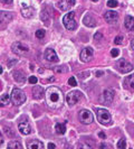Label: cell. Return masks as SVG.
I'll return each mask as SVG.
<instances>
[{
    "label": "cell",
    "instance_id": "obj_10",
    "mask_svg": "<svg viewBox=\"0 0 134 149\" xmlns=\"http://www.w3.org/2000/svg\"><path fill=\"white\" fill-rule=\"evenodd\" d=\"M93 55H94V51L90 47H85L81 52V60L84 63H87L93 58Z\"/></svg>",
    "mask_w": 134,
    "mask_h": 149
},
{
    "label": "cell",
    "instance_id": "obj_34",
    "mask_svg": "<svg viewBox=\"0 0 134 149\" xmlns=\"http://www.w3.org/2000/svg\"><path fill=\"white\" fill-rule=\"evenodd\" d=\"M102 38H103V34H101V33H96V34L94 35V39H96V40L102 39Z\"/></svg>",
    "mask_w": 134,
    "mask_h": 149
},
{
    "label": "cell",
    "instance_id": "obj_9",
    "mask_svg": "<svg viewBox=\"0 0 134 149\" xmlns=\"http://www.w3.org/2000/svg\"><path fill=\"white\" fill-rule=\"evenodd\" d=\"M11 49L12 52L17 54V55H23L26 53H28V47L26 45H23L21 42H15L14 44L11 45Z\"/></svg>",
    "mask_w": 134,
    "mask_h": 149
},
{
    "label": "cell",
    "instance_id": "obj_24",
    "mask_svg": "<svg viewBox=\"0 0 134 149\" xmlns=\"http://www.w3.org/2000/svg\"><path fill=\"white\" fill-rule=\"evenodd\" d=\"M9 101H10V97L8 94H3V95H1L0 97V108H2V107H5V105H7L9 103Z\"/></svg>",
    "mask_w": 134,
    "mask_h": 149
},
{
    "label": "cell",
    "instance_id": "obj_22",
    "mask_svg": "<svg viewBox=\"0 0 134 149\" xmlns=\"http://www.w3.org/2000/svg\"><path fill=\"white\" fill-rule=\"evenodd\" d=\"M55 131L57 134H64L66 132V121L63 123H56L55 125Z\"/></svg>",
    "mask_w": 134,
    "mask_h": 149
},
{
    "label": "cell",
    "instance_id": "obj_7",
    "mask_svg": "<svg viewBox=\"0 0 134 149\" xmlns=\"http://www.w3.org/2000/svg\"><path fill=\"white\" fill-rule=\"evenodd\" d=\"M18 129H19L20 134H25V136H27V134H29L30 132H31V128H30L29 121H28V119H27L26 117H22L21 119L19 120Z\"/></svg>",
    "mask_w": 134,
    "mask_h": 149
},
{
    "label": "cell",
    "instance_id": "obj_15",
    "mask_svg": "<svg viewBox=\"0 0 134 149\" xmlns=\"http://www.w3.org/2000/svg\"><path fill=\"white\" fill-rule=\"evenodd\" d=\"M32 95L36 100H40L45 97V91L41 86H35L32 90Z\"/></svg>",
    "mask_w": 134,
    "mask_h": 149
},
{
    "label": "cell",
    "instance_id": "obj_35",
    "mask_svg": "<svg viewBox=\"0 0 134 149\" xmlns=\"http://www.w3.org/2000/svg\"><path fill=\"white\" fill-rule=\"evenodd\" d=\"M2 3H5V5H10L11 2H12V0H0Z\"/></svg>",
    "mask_w": 134,
    "mask_h": 149
},
{
    "label": "cell",
    "instance_id": "obj_13",
    "mask_svg": "<svg viewBox=\"0 0 134 149\" xmlns=\"http://www.w3.org/2000/svg\"><path fill=\"white\" fill-rule=\"evenodd\" d=\"M104 18H105V20H106L107 22L113 24V22H115L116 20H117V18H119V14H117L116 11L108 10V11H106V13H105Z\"/></svg>",
    "mask_w": 134,
    "mask_h": 149
},
{
    "label": "cell",
    "instance_id": "obj_11",
    "mask_svg": "<svg viewBox=\"0 0 134 149\" xmlns=\"http://www.w3.org/2000/svg\"><path fill=\"white\" fill-rule=\"evenodd\" d=\"M45 60H47L48 62H50V63H56V62H58V56H57V54L56 52L52 49V48H47L46 51H45Z\"/></svg>",
    "mask_w": 134,
    "mask_h": 149
},
{
    "label": "cell",
    "instance_id": "obj_6",
    "mask_svg": "<svg viewBox=\"0 0 134 149\" xmlns=\"http://www.w3.org/2000/svg\"><path fill=\"white\" fill-rule=\"evenodd\" d=\"M81 99H82V92L76 91V90L75 91H70L69 93H67L66 95V101L69 105L76 104Z\"/></svg>",
    "mask_w": 134,
    "mask_h": 149
},
{
    "label": "cell",
    "instance_id": "obj_30",
    "mask_svg": "<svg viewBox=\"0 0 134 149\" xmlns=\"http://www.w3.org/2000/svg\"><path fill=\"white\" fill-rule=\"evenodd\" d=\"M68 84H69L70 86H76V85H77L76 79H75V77H69V80H68Z\"/></svg>",
    "mask_w": 134,
    "mask_h": 149
},
{
    "label": "cell",
    "instance_id": "obj_28",
    "mask_svg": "<svg viewBox=\"0 0 134 149\" xmlns=\"http://www.w3.org/2000/svg\"><path fill=\"white\" fill-rule=\"evenodd\" d=\"M36 37L38 39H43L45 37V30L44 29H38L36 31Z\"/></svg>",
    "mask_w": 134,
    "mask_h": 149
},
{
    "label": "cell",
    "instance_id": "obj_3",
    "mask_svg": "<svg viewBox=\"0 0 134 149\" xmlns=\"http://www.w3.org/2000/svg\"><path fill=\"white\" fill-rule=\"evenodd\" d=\"M10 100L12 102V104L15 105H21L26 101V94L19 89H14L11 91V95Z\"/></svg>",
    "mask_w": 134,
    "mask_h": 149
},
{
    "label": "cell",
    "instance_id": "obj_25",
    "mask_svg": "<svg viewBox=\"0 0 134 149\" xmlns=\"http://www.w3.org/2000/svg\"><path fill=\"white\" fill-rule=\"evenodd\" d=\"M12 76L15 77V80L17 81V82L21 83L25 81V75L22 74V73H20V72H17V71H15L14 73H12Z\"/></svg>",
    "mask_w": 134,
    "mask_h": 149
},
{
    "label": "cell",
    "instance_id": "obj_42",
    "mask_svg": "<svg viewBox=\"0 0 134 149\" xmlns=\"http://www.w3.org/2000/svg\"><path fill=\"white\" fill-rule=\"evenodd\" d=\"M101 75H103V72H97V73H96L97 77H98V76H101Z\"/></svg>",
    "mask_w": 134,
    "mask_h": 149
},
{
    "label": "cell",
    "instance_id": "obj_37",
    "mask_svg": "<svg viewBox=\"0 0 134 149\" xmlns=\"http://www.w3.org/2000/svg\"><path fill=\"white\" fill-rule=\"evenodd\" d=\"M16 63H17V61H16V60L10 61V62H9V64H8V66L10 67V66H11V65H14V64H16Z\"/></svg>",
    "mask_w": 134,
    "mask_h": 149
},
{
    "label": "cell",
    "instance_id": "obj_44",
    "mask_svg": "<svg viewBox=\"0 0 134 149\" xmlns=\"http://www.w3.org/2000/svg\"><path fill=\"white\" fill-rule=\"evenodd\" d=\"M92 1H94V2H97V1H98V0H92Z\"/></svg>",
    "mask_w": 134,
    "mask_h": 149
},
{
    "label": "cell",
    "instance_id": "obj_20",
    "mask_svg": "<svg viewBox=\"0 0 134 149\" xmlns=\"http://www.w3.org/2000/svg\"><path fill=\"white\" fill-rule=\"evenodd\" d=\"M34 13H35L34 8L28 7V6H23V7L21 8V14L25 18H30V17H32Z\"/></svg>",
    "mask_w": 134,
    "mask_h": 149
},
{
    "label": "cell",
    "instance_id": "obj_39",
    "mask_svg": "<svg viewBox=\"0 0 134 149\" xmlns=\"http://www.w3.org/2000/svg\"><path fill=\"white\" fill-rule=\"evenodd\" d=\"M101 148H111V147H110L108 145H105V143H102V145H101Z\"/></svg>",
    "mask_w": 134,
    "mask_h": 149
},
{
    "label": "cell",
    "instance_id": "obj_21",
    "mask_svg": "<svg viewBox=\"0 0 134 149\" xmlns=\"http://www.w3.org/2000/svg\"><path fill=\"white\" fill-rule=\"evenodd\" d=\"M27 148L28 149H43L44 148V143L39 140H32L27 143Z\"/></svg>",
    "mask_w": 134,
    "mask_h": 149
},
{
    "label": "cell",
    "instance_id": "obj_14",
    "mask_svg": "<svg viewBox=\"0 0 134 149\" xmlns=\"http://www.w3.org/2000/svg\"><path fill=\"white\" fill-rule=\"evenodd\" d=\"M103 99H104V102L106 104L112 103L113 102V99H114V92L110 89L105 90L104 93H103Z\"/></svg>",
    "mask_w": 134,
    "mask_h": 149
},
{
    "label": "cell",
    "instance_id": "obj_41",
    "mask_svg": "<svg viewBox=\"0 0 134 149\" xmlns=\"http://www.w3.org/2000/svg\"><path fill=\"white\" fill-rule=\"evenodd\" d=\"M131 48H132V51H134V39H132V42H131Z\"/></svg>",
    "mask_w": 134,
    "mask_h": 149
},
{
    "label": "cell",
    "instance_id": "obj_38",
    "mask_svg": "<svg viewBox=\"0 0 134 149\" xmlns=\"http://www.w3.org/2000/svg\"><path fill=\"white\" fill-rule=\"evenodd\" d=\"M48 148H52V149H54V148H56V146H55V145H54V143H52V142H50V143H48Z\"/></svg>",
    "mask_w": 134,
    "mask_h": 149
},
{
    "label": "cell",
    "instance_id": "obj_12",
    "mask_svg": "<svg viewBox=\"0 0 134 149\" xmlns=\"http://www.w3.org/2000/svg\"><path fill=\"white\" fill-rule=\"evenodd\" d=\"M76 3V0H60L58 2V7L63 11H67L72 7H74Z\"/></svg>",
    "mask_w": 134,
    "mask_h": 149
},
{
    "label": "cell",
    "instance_id": "obj_32",
    "mask_svg": "<svg viewBox=\"0 0 134 149\" xmlns=\"http://www.w3.org/2000/svg\"><path fill=\"white\" fill-rule=\"evenodd\" d=\"M119 49H116V48H114V49H112L111 51V55H112V57H117L119 56Z\"/></svg>",
    "mask_w": 134,
    "mask_h": 149
},
{
    "label": "cell",
    "instance_id": "obj_17",
    "mask_svg": "<svg viewBox=\"0 0 134 149\" xmlns=\"http://www.w3.org/2000/svg\"><path fill=\"white\" fill-rule=\"evenodd\" d=\"M124 88L126 90H134V73L124 80Z\"/></svg>",
    "mask_w": 134,
    "mask_h": 149
},
{
    "label": "cell",
    "instance_id": "obj_23",
    "mask_svg": "<svg viewBox=\"0 0 134 149\" xmlns=\"http://www.w3.org/2000/svg\"><path fill=\"white\" fill-rule=\"evenodd\" d=\"M40 19H41V22H44L45 25H49V20H50V16H49V13L47 11V9H44L43 10V13H41V15H40Z\"/></svg>",
    "mask_w": 134,
    "mask_h": 149
},
{
    "label": "cell",
    "instance_id": "obj_16",
    "mask_svg": "<svg viewBox=\"0 0 134 149\" xmlns=\"http://www.w3.org/2000/svg\"><path fill=\"white\" fill-rule=\"evenodd\" d=\"M84 25H86L87 27H95L96 26V20L92 15H86L83 18Z\"/></svg>",
    "mask_w": 134,
    "mask_h": 149
},
{
    "label": "cell",
    "instance_id": "obj_8",
    "mask_svg": "<svg viewBox=\"0 0 134 149\" xmlns=\"http://www.w3.org/2000/svg\"><path fill=\"white\" fill-rule=\"evenodd\" d=\"M116 66H117V70H119L121 73H128V72H131L133 70V65L130 62L123 60V58L117 61Z\"/></svg>",
    "mask_w": 134,
    "mask_h": 149
},
{
    "label": "cell",
    "instance_id": "obj_18",
    "mask_svg": "<svg viewBox=\"0 0 134 149\" xmlns=\"http://www.w3.org/2000/svg\"><path fill=\"white\" fill-rule=\"evenodd\" d=\"M12 19V14L9 11H0V22L6 24Z\"/></svg>",
    "mask_w": 134,
    "mask_h": 149
},
{
    "label": "cell",
    "instance_id": "obj_19",
    "mask_svg": "<svg viewBox=\"0 0 134 149\" xmlns=\"http://www.w3.org/2000/svg\"><path fill=\"white\" fill-rule=\"evenodd\" d=\"M124 25L125 28L130 31H134V18L132 16H126L125 20H124Z\"/></svg>",
    "mask_w": 134,
    "mask_h": 149
},
{
    "label": "cell",
    "instance_id": "obj_33",
    "mask_svg": "<svg viewBox=\"0 0 134 149\" xmlns=\"http://www.w3.org/2000/svg\"><path fill=\"white\" fill-rule=\"evenodd\" d=\"M122 40H123V37H122V36H116L115 39H114V43L116 45H119L122 43Z\"/></svg>",
    "mask_w": 134,
    "mask_h": 149
},
{
    "label": "cell",
    "instance_id": "obj_5",
    "mask_svg": "<svg viewBox=\"0 0 134 149\" xmlns=\"http://www.w3.org/2000/svg\"><path fill=\"white\" fill-rule=\"evenodd\" d=\"M78 119H79V121H81L82 123H84V125H89V123L93 122L94 117H93V113L89 111V110L83 109V110H81L79 113H78Z\"/></svg>",
    "mask_w": 134,
    "mask_h": 149
},
{
    "label": "cell",
    "instance_id": "obj_43",
    "mask_svg": "<svg viewBox=\"0 0 134 149\" xmlns=\"http://www.w3.org/2000/svg\"><path fill=\"white\" fill-rule=\"evenodd\" d=\"M1 73H2V67L0 66V74H1Z\"/></svg>",
    "mask_w": 134,
    "mask_h": 149
},
{
    "label": "cell",
    "instance_id": "obj_26",
    "mask_svg": "<svg viewBox=\"0 0 134 149\" xmlns=\"http://www.w3.org/2000/svg\"><path fill=\"white\" fill-rule=\"evenodd\" d=\"M8 148H17V149H21L22 148V145L20 143V142L18 141H10L9 143H8L7 146Z\"/></svg>",
    "mask_w": 134,
    "mask_h": 149
},
{
    "label": "cell",
    "instance_id": "obj_2",
    "mask_svg": "<svg viewBox=\"0 0 134 149\" xmlns=\"http://www.w3.org/2000/svg\"><path fill=\"white\" fill-rule=\"evenodd\" d=\"M96 117H97L98 122L102 123L103 126H110L112 123L111 113L107 111L106 109H97Z\"/></svg>",
    "mask_w": 134,
    "mask_h": 149
},
{
    "label": "cell",
    "instance_id": "obj_29",
    "mask_svg": "<svg viewBox=\"0 0 134 149\" xmlns=\"http://www.w3.org/2000/svg\"><path fill=\"white\" fill-rule=\"evenodd\" d=\"M117 148H119V149L126 148V143H125V140H124V139H121V140L117 142Z\"/></svg>",
    "mask_w": 134,
    "mask_h": 149
},
{
    "label": "cell",
    "instance_id": "obj_31",
    "mask_svg": "<svg viewBox=\"0 0 134 149\" xmlns=\"http://www.w3.org/2000/svg\"><path fill=\"white\" fill-rule=\"evenodd\" d=\"M28 82H29L30 84H36V83L38 82V79L36 77V76L32 75V76H30L29 79H28Z\"/></svg>",
    "mask_w": 134,
    "mask_h": 149
},
{
    "label": "cell",
    "instance_id": "obj_27",
    "mask_svg": "<svg viewBox=\"0 0 134 149\" xmlns=\"http://www.w3.org/2000/svg\"><path fill=\"white\" fill-rule=\"evenodd\" d=\"M119 6V2L116 1V0H108L107 1V7L110 8H115Z\"/></svg>",
    "mask_w": 134,
    "mask_h": 149
},
{
    "label": "cell",
    "instance_id": "obj_40",
    "mask_svg": "<svg viewBox=\"0 0 134 149\" xmlns=\"http://www.w3.org/2000/svg\"><path fill=\"white\" fill-rule=\"evenodd\" d=\"M3 142V136H2V134L0 132V145Z\"/></svg>",
    "mask_w": 134,
    "mask_h": 149
},
{
    "label": "cell",
    "instance_id": "obj_4",
    "mask_svg": "<svg viewBox=\"0 0 134 149\" xmlns=\"http://www.w3.org/2000/svg\"><path fill=\"white\" fill-rule=\"evenodd\" d=\"M63 24L65 26V28L68 30H75L77 27V22L75 20V13L70 11L67 15L64 16L63 18Z\"/></svg>",
    "mask_w": 134,
    "mask_h": 149
},
{
    "label": "cell",
    "instance_id": "obj_36",
    "mask_svg": "<svg viewBox=\"0 0 134 149\" xmlns=\"http://www.w3.org/2000/svg\"><path fill=\"white\" fill-rule=\"evenodd\" d=\"M98 137L102 138V139H105V138H106V136H105L104 132H99V134H98Z\"/></svg>",
    "mask_w": 134,
    "mask_h": 149
},
{
    "label": "cell",
    "instance_id": "obj_1",
    "mask_svg": "<svg viewBox=\"0 0 134 149\" xmlns=\"http://www.w3.org/2000/svg\"><path fill=\"white\" fill-rule=\"evenodd\" d=\"M47 104L52 109H59L64 103V94L61 90L56 86H49L45 92Z\"/></svg>",
    "mask_w": 134,
    "mask_h": 149
}]
</instances>
